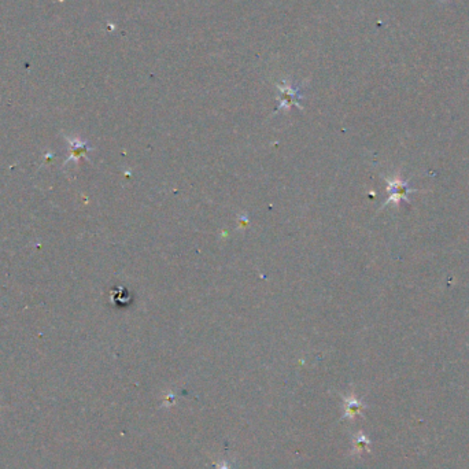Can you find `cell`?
<instances>
[{"mask_svg": "<svg viewBox=\"0 0 469 469\" xmlns=\"http://www.w3.org/2000/svg\"><path fill=\"white\" fill-rule=\"evenodd\" d=\"M388 191H390L391 196L388 198L387 203H391L392 201L398 202L399 199H406V195L410 192L408 184L404 181H399V180H388Z\"/></svg>", "mask_w": 469, "mask_h": 469, "instance_id": "1", "label": "cell"}, {"mask_svg": "<svg viewBox=\"0 0 469 469\" xmlns=\"http://www.w3.org/2000/svg\"><path fill=\"white\" fill-rule=\"evenodd\" d=\"M363 410V405L356 398L346 399V417H354Z\"/></svg>", "mask_w": 469, "mask_h": 469, "instance_id": "2", "label": "cell"}, {"mask_svg": "<svg viewBox=\"0 0 469 469\" xmlns=\"http://www.w3.org/2000/svg\"><path fill=\"white\" fill-rule=\"evenodd\" d=\"M298 99H299V95L297 94V91H292V89L290 88L284 89V91H283V99H281L279 108L290 107L294 102H298Z\"/></svg>", "mask_w": 469, "mask_h": 469, "instance_id": "3", "label": "cell"}, {"mask_svg": "<svg viewBox=\"0 0 469 469\" xmlns=\"http://www.w3.org/2000/svg\"><path fill=\"white\" fill-rule=\"evenodd\" d=\"M368 445H369L368 439H366L364 435H360L358 438H356L354 449H356V452H363V450H365V449L368 447Z\"/></svg>", "mask_w": 469, "mask_h": 469, "instance_id": "4", "label": "cell"}]
</instances>
